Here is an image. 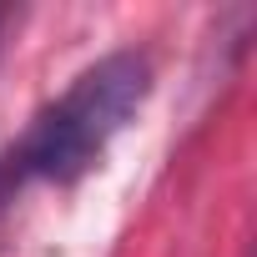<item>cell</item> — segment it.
<instances>
[{"label": "cell", "mask_w": 257, "mask_h": 257, "mask_svg": "<svg viewBox=\"0 0 257 257\" xmlns=\"http://www.w3.org/2000/svg\"><path fill=\"white\" fill-rule=\"evenodd\" d=\"M147 91H152V61L147 56H137V51L101 56L91 71H81L71 81V91L56 106H46L36 116L26 142L0 167V182L21 187L26 177H41V182L81 177L106 152V142L142 111Z\"/></svg>", "instance_id": "obj_1"}]
</instances>
